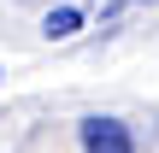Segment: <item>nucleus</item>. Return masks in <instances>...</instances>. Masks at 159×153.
<instances>
[{
	"mask_svg": "<svg viewBox=\"0 0 159 153\" xmlns=\"http://www.w3.org/2000/svg\"><path fill=\"white\" fill-rule=\"evenodd\" d=\"M77 136H83V153H136V136H130V124H118V118H83L77 124Z\"/></svg>",
	"mask_w": 159,
	"mask_h": 153,
	"instance_id": "nucleus-1",
	"label": "nucleus"
},
{
	"mask_svg": "<svg viewBox=\"0 0 159 153\" xmlns=\"http://www.w3.org/2000/svg\"><path fill=\"white\" fill-rule=\"evenodd\" d=\"M59 6H83V0H59Z\"/></svg>",
	"mask_w": 159,
	"mask_h": 153,
	"instance_id": "nucleus-3",
	"label": "nucleus"
},
{
	"mask_svg": "<svg viewBox=\"0 0 159 153\" xmlns=\"http://www.w3.org/2000/svg\"><path fill=\"white\" fill-rule=\"evenodd\" d=\"M77 29H83V6H47V18H41L47 41H71Z\"/></svg>",
	"mask_w": 159,
	"mask_h": 153,
	"instance_id": "nucleus-2",
	"label": "nucleus"
}]
</instances>
